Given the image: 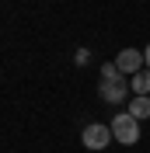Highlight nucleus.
I'll return each instance as SVG.
<instances>
[{"label":"nucleus","mask_w":150,"mask_h":153,"mask_svg":"<svg viewBox=\"0 0 150 153\" xmlns=\"http://www.w3.org/2000/svg\"><path fill=\"white\" fill-rule=\"evenodd\" d=\"M129 87H133V94H150V66H147V70H140V73L133 76Z\"/></svg>","instance_id":"nucleus-6"},{"label":"nucleus","mask_w":150,"mask_h":153,"mask_svg":"<svg viewBox=\"0 0 150 153\" xmlns=\"http://www.w3.org/2000/svg\"><path fill=\"white\" fill-rule=\"evenodd\" d=\"M126 111H129L133 118H140V122H143V118H150V94H133Z\"/></svg>","instance_id":"nucleus-5"},{"label":"nucleus","mask_w":150,"mask_h":153,"mask_svg":"<svg viewBox=\"0 0 150 153\" xmlns=\"http://www.w3.org/2000/svg\"><path fill=\"white\" fill-rule=\"evenodd\" d=\"M115 66H119L122 76H136L140 70H147V56H143L140 49H122L119 56H115Z\"/></svg>","instance_id":"nucleus-4"},{"label":"nucleus","mask_w":150,"mask_h":153,"mask_svg":"<svg viewBox=\"0 0 150 153\" xmlns=\"http://www.w3.org/2000/svg\"><path fill=\"white\" fill-rule=\"evenodd\" d=\"M143 56H147V66H150V45H147V49H143Z\"/></svg>","instance_id":"nucleus-7"},{"label":"nucleus","mask_w":150,"mask_h":153,"mask_svg":"<svg viewBox=\"0 0 150 153\" xmlns=\"http://www.w3.org/2000/svg\"><path fill=\"white\" fill-rule=\"evenodd\" d=\"M98 94H101L108 105H122V101H129V97H133L129 80L119 73V66H115V63H105V66H101V84H98Z\"/></svg>","instance_id":"nucleus-1"},{"label":"nucleus","mask_w":150,"mask_h":153,"mask_svg":"<svg viewBox=\"0 0 150 153\" xmlns=\"http://www.w3.org/2000/svg\"><path fill=\"white\" fill-rule=\"evenodd\" d=\"M112 125L105 122H91L84 125V132H80V143H84V150H108V143H112Z\"/></svg>","instance_id":"nucleus-3"},{"label":"nucleus","mask_w":150,"mask_h":153,"mask_svg":"<svg viewBox=\"0 0 150 153\" xmlns=\"http://www.w3.org/2000/svg\"><path fill=\"white\" fill-rule=\"evenodd\" d=\"M112 136L119 139L122 146H133V143H140V118H133L129 111H122L112 118Z\"/></svg>","instance_id":"nucleus-2"}]
</instances>
